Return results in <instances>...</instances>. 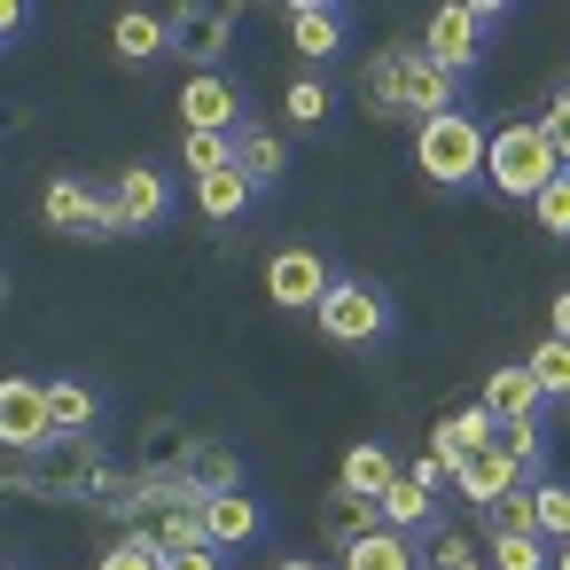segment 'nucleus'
I'll return each mask as SVG.
<instances>
[{"label": "nucleus", "mask_w": 570, "mask_h": 570, "mask_svg": "<svg viewBox=\"0 0 570 570\" xmlns=\"http://www.w3.org/2000/svg\"><path fill=\"white\" fill-rule=\"evenodd\" d=\"M461 71H445V63H430L422 48H375L367 56V79H360V102H367V118H445V110H461Z\"/></svg>", "instance_id": "f257e3e1"}, {"label": "nucleus", "mask_w": 570, "mask_h": 570, "mask_svg": "<svg viewBox=\"0 0 570 570\" xmlns=\"http://www.w3.org/2000/svg\"><path fill=\"white\" fill-rule=\"evenodd\" d=\"M110 453L95 438H48L40 453H9V492L17 500H56V508H95L102 484H110Z\"/></svg>", "instance_id": "f03ea898"}, {"label": "nucleus", "mask_w": 570, "mask_h": 570, "mask_svg": "<svg viewBox=\"0 0 570 570\" xmlns=\"http://www.w3.org/2000/svg\"><path fill=\"white\" fill-rule=\"evenodd\" d=\"M484 165H492V141L469 110H445V118L414 126V173L430 188H469V180H484Z\"/></svg>", "instance_id": "7ed1b4c3"}, {"label": "nucleus", "mask_w": 570, "mask_h": 570, "mask_svg": "<svg viewBox=\"0 0 570 570\" xmlns=\"http://www.w3.org/2000/svg\"><path fill=\"white\" fill-rule=\"evenodd\" d=\"M484 180H492L500 196H515V204H539V196L562 180V157H554L547 126H539V118L500 126V134H492V165H484Z\"/></svg>", "instance_id": "20e7f679"}, {"label": "nucleus", "mask_w": 570, "mask_h": 570, "mask_svg": "<svg viewBox=\"0 0 570 570\" xmlns=\"http://www.w3.org/2000/svg\"><path fill=\"white\" fill-rule=\"evenodd\" d=\"M500 17H508L500 0H445V9L430 17V32H422V56L469 79V71L484 63V40L500 32Z\"/></svg>", "instance_id": "39448f33"}, {"label": "nucleus", "mask_w": 570, "mask_h": 570, "mask_svg": "<svg viewBox=\"0 0 570 570\" xmlns=\"http://www.w3.org/2000/svg\"><path fill=\"white\" fill-rule=\"evenodd\" d=\"M313 321H321V336H328V344H344V352H360V344H383L399 313H391V297H383L375 282H360V274H344V282H336V289L321 297V313H313Z\"/></svg>", "instance_id": "423d86ee"}, {"label": "nucleus", "mask_w": 570, "mask_h": 570, "mask_svg": "<svg viewBox=\"0 0 570 570\" xmlns=\"http://www.w3.org/2000/svg\"><path fill=\"white\" fill-rule=\"evenodd\" d=\"M40 219H48V235H71V243H110V235H126V227H118V204H110L102 188L71 180V173L40 188Z\"/></svg>", "instance_id": "0eeeda50"}, {"label": "nucleus", "mask_w": 570, "mask_h": 570, "mask_svg": "<svg viewBox=\"0 0 570 570\" xmlns=\"http://www.w3.org/2000/svg\"><path fill=\"white\" fill-rule=\"evenodd\" d=\"M165 24H173V56H180V63H196V71H212V63L235 48L243 9H227V0H180Z\"/></svg>", "instance_id": "6e6552de"}, {"label": "nucleus", "mask_w": 570, "mask_h": 570, "mask_svg": "<svg viewBox=\"0 0 570 570\" xmlns=\"http://www.w3.org/2000/svg\"><path fill=\"white\" fill-rule=\"evenodd\" d=\"M173 110L188 118V134H250V102H243V87L219 79V71H196Z\"/></svg>", "instance_id": "1a4fd4ad"}, {"label": "nucleus", "mask_w": 570, "mask_h": 570, "mask_svg": "<svg viewBox=\"0 0 570 570\" xmlns=\"http://www.w3.org/2000/svg\"><path fill=\"white\" fill-rule=\"evenodd\" d=\"M0 438H9V453H40V445L56 438L48 383H32V375H9V383H0Z\"/></svg>", "instance_id": "9d476101"}, {"label": "nucleus", "mask_w": 570, "mask_h": 570, "mask_svg": "<svg viewBox=\"0 0 570 570\" xmlns=\"http://www.w3.org/2000/svg\"><path fill=\"white\" fill-rule=\"evenodd\" d=\"M328 289H336V274H328L313 250H274V258H266V297H274L282 313H321Z\"/></svg>", "instance_id": "9b49d317"}, {"label": "nucleus", "mask_w": 570, "mask_h": 570, "mask_svg": "<svg viewBox=\"0 0 570 570\" xmlns=\"http://www.w3.org/2000/svg\"><path fill=\"white\" fill-rule=\"evenodd\" d=\"M110 204H118V227H126V235H149V227L173 219V188H165L157 165H126V173L110 180Z\"/></svg>", "instance_id": "f8f14e48"}, {"label": "nucleus", "mask_w": 570, "mask_h": 570, "mask_svg": "<svg viewBox=\"0 0 570 570\" xmlns=\"http://www.w3.org/2000/svg\"><path fill=\"white\" fill-rule=\"evenodd\" d=\"M282 24H289V40H297V56H305V63H328V56L352 40V17L336 9V0H289Z\"/></svg>", "instance_id": "ddd939ff"}, {"label": "nucleus", "mask_w": 570, "mask_h": 570, "mask_svg": "<svg viewBox=\"0 0 570 570\" xmlns=\"http://www.w3.org/2000/svg\"><path fill=\"white\" fill-rule=\"evenodd\" d=\"M484 445H500V414L476 399V406H453L438 430H430V453L445 461V469H461L469 453H484Z\"/></svg>", "instance_id": "4468645a"}, {"label": "nucleus", "mask_w": 570, "mask_h": 570, "mask_svg": "<svg viewBox=\"0 0 570 570\" xmlns=\"http://www.w3.org/2000/svg\"><path fill=\"white\" fill-rule=\"evenodd\" d=\"M453 484H461L469 508H500L508 492H523V469H515L500 445H484V453H469V461L453 469ZM531 492H539V484H531Z\"/></svg>", "instance_id": "2eb2a0df"}, {"label": "nucleus", "mask_w": 570, "mask_h": 570, "mask_svg": "<svg viewBox=\"0 0 570 570\" xmlns=\"http://www.w3.org/2000/svg\"><path fill=\"white\" fill-rule=\"evenodd\" d=\"M188 453H196V430H188V422H141V438H134V476H180Z\"/></svg>", "instance_id": "dca6fc26"}, {"label": "nucleus", "mask_w": 570, "mask_h": 570, "mask_svg": "<svg viewBox=\"0 0 570 570\" xmlns=\"http://www.w3.org/2000/svg\"><path fill=\"white\" fill-rule=\"evenodd\" d=\"M173 48V24L157 17V9H126L118 24H110V56L126 63V71H141V63H157Z\"/></svg>", "instance_id": "f3484780"}, {"label": "nucleus", "mask_w": 570, "mask_h": 570, "mask_svg": "<svg viewBox=\"0 0 570 570\" xmlns=\"http://www.w3.org/2000/svg\"><path fill=\"white\" fill-rule=\"evenodd\" d=\"M484 406H492L500 422H539L547 391H539V375L515 360V367H492V375H484Z\"/></svg>", "instance_id": "a211bd4d"}, {"label": "nucleus", "mask_w": 570, "mask_h": 570, "mask_svg": "<svg viewBox=\"0 0 570 570\" xmlns=\"http://www.w3.org/2000/svg\"><path fill=\"white\" fill-rule=\"evenodd\" d=\"M204 500H219V492H243V453L227 445V438H196V453H188V469H180Z\"/></svg>", "instance_id": "6ab92c4d"}, {"label": "nucleus", "mask_w": 570, "mask_h": 570, "mask_svg": "<svg viewBox=\"0 0 570 570\" xmlns=\"http://www.w3.org/2000/svg\"><path fill=\"white\" fill-rule=\"evenodd\" d=\"M367 531H383V500H360V492H328L321 500V539L328 547H352V539H367Z\"/></svg>", "instance_id": "aec40b11"}, {"label": "nucleus", "mask_w": 570, "mask_h": 570, "mask_svg": "<svg viewBox=\"0 0 570 570\" xmlns=\"http://www.w3.org/2000/svg\"><path fill=\"white\" fill-rule=\"evenodd\" d=\"M204 531H212V547H243L266 531V508L250 492H219V500H204Z\"/></svg>", "instance_id": "412c9836"}, {"label": "nucleus", "mask_w": 570, "mask_h": 570, "mask_svg": "<svg viewBox=\"0 0 570 570\" xmlns=\"http://www.w3.org/2000/svg\"><path fill=\"white\" fill-rule=\"evenodd\" d=\"M258 204V188L243 180V165H227V173H212V180H196V212L212 219V227H235L243 212Z\"/></svg>", "instance_id": "4be33fe9"}, {"label": "nucleus", "mask_w": 570, "mask_h": 570, "mask_svg": "<svg viewBox=\"0 0 570 570\" xmlns=\"http://www.w3.org/2000/svg\"><path fill=\"white\" fill-rule=\"evenodd\" d=\"M399 476H406V469H399L383 445H352V453H344V469H336V484H344V492H360V500H383Z\"/></svg>", "instance_id": "5701e85b"}, {"label": "nucleus", "mask_w": 570, "mask_h": 570, "mask_svg": "<svg viewBox=\"0 0 570 570\" xmlns=\"http://www.w3.org/2000/svg\"><path fill=\"white\" fill-rule=\"evenodd\" d=\"M336 570H422V562H414V539L383 523V531H367V539H352Z\"/></svg>", "instance_id": "b1692460"}, {"label": "nucleus", "mask_w": 570, "mask_h": 570, "mask_svg": "<svg viewBox=\"0 0 570 570\" xmlns=\"http://www.w3.org/2000/svg\"><path fill=\"white\" fill-rule=\"evenodd\" d=\"M383 523H391V531H438V492L414 484V476H399V484L383 492Z\"/></svg>", "instance_id": "393cba45"}, {"label": "nucleus", "mask_w": 570, "mask_h": 570, "mask_svg": "<svg viewBox=\"0 0 570 570\" xmlns=\"http://www.w3.org/2000/svg\"><path fill=\"white\" fill-rule=\"evenodd\" d=\"M235 165H243V180H250V188L266 196V188H274V180L289 173V149H282V134L250 126V134H243V157H235Z\"/></svg>", "instance_id": "a878e982"}, {"label": "nucleus", "mask_w": 570, "mask_h": 570, "mask_svg": "<svg viewBox=\"0 0 570 570\" xmlns=\"http://www.w3.org/2000/svg\"><path fill=\"white\" fill-rule=\"evenodd\" d=\"M48 414H56V430H63V438H95L102 399H95L87 383H48Z\"/></svg>", "instance_id": "bb28decb"}, {"label": "nucleus", "mask_w": 570, "mask_h": 570, "mask_svg": "<svg viewBox=\"0 0 570 570\" xmlns=\"http://www.w3.org/2000/svg\"><path fill=\"white\" fill-rule=\"evenodd\" d=\"M500 453L523 469V484H547V422H500Z\"/></svg>", "instance_id": "cd10ccee"}, {"label": "nucleus", "mask_w": 570, "mask_h": 570, "mask_svg": "<svg viewBox=\"0 0 570 570\" xmlns=\"http://www.w3.org/2000/svg\"><path fill=\"white\" fill-rule=\"evenodd\" d=\"M484 562L492 570H547V539L539 531H492L484 539Z\"/></svg>", "instance_id": "c85d7f7f"}, {"label": "nucleus", "mask_w": 570, "mask_h": 570, "mask_svg": "<svg viewBox=\"0 0 570 570\" xmlns=\"http://www.w3.org/2000/svg\"><path fill=\"white\" fill-rule=\"evenodd\" d=\"M243 157V134H188V149H180V165L196 173V180H212V173H227Z\"/></svg>", "instance_id": "c756f323"}, {"label": "nucleus", "mask_w": 570, "mask_h": 570, "mask_svg": "<svg viewBox=\"0 0 570 570\" xmlns=\"http://www.w3.org/2000/svg\"><path fill=\"white\" fill-rule=\"evenodd\" d=\"M523 367H531V375H539V391H547V399H554V406H562V399H570V344H562V336H547V344H539V352H531V360H523Z\"/></svg>", "instance_id": "7c9ffc66"}, {"label": "nucleus", "mask_w": 570, "mask_h": 570, "mask_svg": "<svg viewBox=\"0 0 570 570\" xmlns=\"http://www.w3.org/2000/svg\"><path fill=\"white\" fill-rule=\"evenodd\" d=\"M328 110H336L328 79H313V71H305V79H289V126H321Z\"/></svg>", "instance_id": "2f4dec72"}, {"label": "nucleus", "mask_w": 570, "mask_h": 570, "mask_svg": "<svg viewBox=\"0 0 570 570\" xmlns=\"http://www.w3.org/2000/svg\"><path fill=\"white\" fill-rule=\"evenodd\" d=\"M531 212H539V235H547V243H570V173H562Z\"/></svg>", "instance_id": "473e14b6"}, {"label": "nucleus", "mask_w": 570, "mask_h": 570, "mask_svg": "<svg viewBox=\"0 0 570 570\" xmlns=\"http://www.w3.org/2000/svg\"><path fill=\"white\" fill-rule=\"evenodd\" d=\"M492 531H539V492H531V484L508 492V500L492 508Z\"/></svg>", "instance_id": "72a5a7b5"}, {"label": "nucleus", "mask_w": 570, "mask_h": 570, "mask_svg": "<svg viewBox=\"0 0 570 570\" xmlns=\"http://www.w3.org/2000/svg\"><path fill=\"white\" fill-rule=\"evenodd\" d=\"M539 539H570V484H539Z\"/></svg>", "instance_id": "f704fd0d"}, {"label": "nucleus", "mask_w": 570, "mask_h": 570, "mask_svg": "<svg viewBox=\"0 0 570 570\" xmlns=\"http://www.w3.org/2000/svg\"><path fill=\"white\" fill-rule=\"evenodd\" d=\"M95 570H165V554H157L149 539H118V547H102Z\"/></svg>", "instance_id": "c9c22d12"}, {"label": "nucleus", "mask_w": 570, "mask_h": 570, "mask_svg": "<svg viewBox=\"0 0 570 570\" xmlns=\"http://www.w3.org/2000/svg\"><path fill=\"white\" fill-rule=\"evenodd\" d=\"M469 554H476V539H469V531H445V523H438V539H430V570H461Z\"/></svg>", "instance_id": "e433bc0d"}, {"label": "nucleus", "mask_w": 570, "mask_h": 570, "mask_svg": "<svg viewBox=\"0 0 570 570\" xmlns=\"http://www.w3.org/2000/svg\"><path fill=\"white\" fill-rule=\"evenodd\" d=\"M539 126H547L554 157H562V173H570V87H562V95H547V118H539Z\"/></svg>", "instance_id": "4c0bfd02"}, {"label": "nucleus", "mask_w": 570, "mask_h": 570, "mask_svg": "<svg viewBox=\"0 0 570 570\" xmlns=\"http://www.w3.org/2000/svg\"><path fill=\"white\" fill-rule=\"evenodd\" d=\"M165 570H227V547H165Z\"/></svg>", "instance_id": "58836bf2"}, {"label": "nucleus", "mask_w": 570, "mask_h": 570, "mask_svg": "<svg viewBox=\"0 0 570 570\" xmlns=\"http://www.w3.org/2000/svg\"><path fill=\"white\" fill-rule=\"evenodd\" d=\"M547 336L570 344V289H554V305H547Z\"/></svg>", "instance_id": "ea45409f"}, {"label": "nucleus", "mask_w": 570, "mask_h": 570, "mask_svg": "<svg viewBox=\"0 0 570 570\" xmlns=\"http://www.w3.org/2000/svg\"><path fill=\"white\" fill-rule=\"evenodd\" d=\"M282 570H328V562H313V554H289V562H282Z\"/></svg>", "instance_id": "a19ab883"}, {"label": "nucleus", "mask_w": 570, "mask_h": 570, "mask_svg": "<svg viewBox=\"0 0 570 570\" xmlns=\"http://www.w3.org/2000/svg\"><path fill=\"white\" fill-rule=\"evenodd\" d=\"M554 570H570V539H562V547H554Z\"/></svg>", "instance_id": "79ce46f5"}, {"label": "nucleus", "mask_w": 570, "mask_h": 570, "mask_svg": "<svg viewBox=\"0 0 570 570\" xmlns=\"http://www.w3.org/2000/svg\"><path fill=\"white\" fill-rule=\"evenodd\" d=\"M461 570H492V562H484V554H469V562H461Z\"/></svg>", "instance_id": "37998d69"}, {"label": "nucleus", "mask_w": 570, "mask_h": 570, "mask_svg": "<svg viewBox=\"0 0 570 570\" xmlns=\"http://www.w3.org/2000/svg\"><path fill=\"white\" fill-rule=\"evenodd\" d=\"M562 422H570V399H562Z\"/></svg>", "instance_id": "c03bdc74"}]
</instances>
